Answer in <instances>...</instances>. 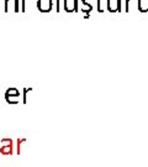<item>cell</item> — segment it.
Listing matches in <instances>:
<instances>
[{
  "label": "cell",
  "instance_id": "cell-1",
  "mask_svg": "<svg viewBox=\"0 0 148 167\" xmlns=\"http://www.w3.org/2000/svg\"><path fill=\"white\" fill-rule=\"evenodd\" d=\"M37 8L42 12H48L52 10V0H38Z\"/></svg>",
  "mask_w": 148,
  "mask_h": 167
},
{
  "label": "cell",
  "instance_id": "cell-2",
  "mask_svg": "<svg viewBox=\"0 0 148 167\" xmlns=\"http://www.w3.org/2000/svg\"><path fill=\"white\" fill-rule=\"evenodd\" d=\"M14 3H15V9H14V10H15L16 12H19V11H20V8H19V0H14Z\"/></svg>",
  "mask_w": 148,
  "mask_h": 167
},
{
  "label": "cell",
  "instance_id": "cell-3",
  "mask_svg": "<svg viewBox=\"0 0 148 167\" xmlns=\"http://www.w3.org/2000/svg\"><path fill=\"white\" fill-rule=\"evenodd\" d=\"M116 11H121V0H117V9Z\"/></svg>",
  "mask_w": 148,
  "mask_h": 167
},
{
  "label": "cell",
  "instance_id": "cell-4",
  "mask_svg": "<svg viewBox=\"0 0 148 167\" xmlns=\"http://www.w3.org/2000/svg\"><path fill=\"white\" fill-rule=\"evenodd\" d=\"M73 11H78V0H74V9Z\"/></svg>",
  "mask_w": 148,
  "mask_h": 167
},
{
  "label": "cell",
  "instance_id": "cell-5",
  "mask_svg": "<svg viewBox=\"0 0 148 167\" xmlns=\"http://www.w3.org/2000/svg\"><path fill=\"white\" fill-rule=\"evenodd\" d=\"M9 10V0H5V11Z\"/></svg>",
  "mask_w": 148,
  "mask_h": 167
},
{
  "label": "cell",
  "instance_id": "cell-6",
  "mask_svg": "<svg viewBox=\"0 0 148 167\" xmlns=\"http://www.w3.org/2000/svg\"><path fill=\"white\" fill-rule=\"evenodd\" d=\"M129 1H130V0H126V10H127V11H129Z\"/></svg>",
  "mask_w": 148,
  "mask_h": 167
},
{
  "label": "cell",
  "instance_id": "cell-7",
  "mask_svg": "<svg viewBox=\"0 0 148 167\" xmlns=\"http://www.w3.org/2000/svg\"><path fill=\"white\" fill-rule=\"evenodd\" d=\"M22 11H25V0H22V9H21Z\"/></svg>",
  "mask_w": 148,
  "mask_h": 167
},
{
  "label": "cell",
  "instance_id": "cell-8",
  "mask_svg": "<svg viewBox=\"0 0 148 167\" xmlns=\"http://www.w3.org/2000/svg\"><path fill=\"white\" fill-rule=\"evenodd\" d=\"M57 11L59 12V0H57Z\"/></svg>",
  "mask_w": 148,
  "mask_h": 167
}]
</instances>
